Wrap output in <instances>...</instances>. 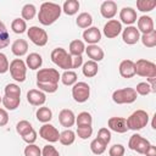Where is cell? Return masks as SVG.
<instances>
[{"label":"cell","mask_w":156,"mask_h":156,"mask_svg":"<svg viewBox=\"0 0 156 156\" xmlns=\"http://www.w3.org/2000/svg\"><path fill=\"white\" fill-rule=\"evenodd\" d=\"M62 12V9L58 4L55 2H43L39 9L38 20L43 26H50L56 22Z\"/></svg>","instance_id":"cell-1"},{"label":"cell","mask_w":156,"mask_h":156,"mask_svg":"<svg viewBox=\"0 0 156 156\" xmlns=\"http://www.w3.org/2000/svg\"><path fill=\"white\" fill-rule=\"evenodd\" d=\"M51 61L65 71H71L72 68V56L63 49L56 48L51 51Z\"/></svg>","instance_id":"cell-2"},{"label":"cell","mask_w":156,"mask_h":156,"mask_svg":"<svg viewBox=\"0 0 156 156\" xmlns=\"http://www.w3.org/2000/svg\"><path fill=\"white\" fill-rule=\"evenodd\" d=\"M126 119H127L128 129L140 130L144 127H146V124L149 123V115L144 110H136Z\"/></svg>","instance_id":"cell-3"},{"label":"cell","mask_w":156,"mask_h":156,"mask_svg":"<svg viewBox=\"0 0 156 156\" xmlns=\"http://www.w3.org/2000/svg\"><path fill=\"white\" fill-rule=\"evenodd\" d=\"M135 66V74L146 78H156V65L149 60L140 58L134 62Z\"/></svg>","instance_id":"cell-4"},{"label":"cell","mask_w":156,"mask_h":156,"mask_svg":"<svg viewBox=\"0 0 156 156\" xmlns=\"http://www.w3.org/2000/svg\"><path fill=\"white\" fill-rule=\"evenodd\" d=\"M136 93L134 90V88H122V89H117L113 91L112 94V100L118 104H132L136 100Z\"/></svg>","instance_id":"cell-5"},{"label":"cell","mask_w":156,"mask_h":156,"mask_svg":"<svg viewBox=\"0 0 156 156\" xmlns=\"http://www.w3.org/2000/svg\"><path fill=\"white\" fill-rule=\"evenodd\" d=\"M10 73L11 77L16 82H24L26 80V73H27V66L26 62L22 61L21 58H15L10 63Z\"/></svg>","instance_id":"cell-6"},{"label":"cell","mask_w":156,"mask_h":156,"mask_svg":"<svg viewBox=\"0 0 156 156\" xmlns=\"http://www.w3.org/2000/svg\"><path fill=\"white\" fill-rule=\"evenodd\" d=\"M61 76L57 69L55 68H43L39 69L37 73V82L38 83H46V84H58Z\"/></svg>","instance_id":"cell-7"},{"label":"cell","mask_w":156,"mask_h":156,"mask_svg":"<svg viewBox=\"0 0 156 156\" xmlns=\"http://www.w3.org/2000/svg\"><path fill=\"white\" fill-rule=\"evenodd\" d=\"M27 35L30 39V41L33 44H35L37 46H44V45H46L48 39H49L48 33L43 28L37 27V26L29 27V29L27 30Z\"/></svg>","instance_id":"cell-8"},{"label":"cell","mask_w":156,"mask_h":156,"mask_svg":"<svg viewBox=\"0 0 156 156\" xmlns=\"http://www.w3.org/2000/svg\"><path fill=\"white\" fill-rule=\"evenodd\" d=\"M72 96L79 104L85 102L90 96V87L85 82H77L72 85Z\"/></svg>","instance_id":"cell-9"},{"label":"cell","mask_w":156,"mask_h":156,"mask_svg":"<svg viewBox=\"0 0 156 156\" xmlns=\"http://www.w3.org/2000/svg\"><path fill=\"white\" fill-rule=\"evenodd\" d=\"M149 145H150V141L143 138L140 134H133L128 141V147L133 151H136L138 154H145Z\"/></svg>","instance_id":"cell-10"},{"label":"cell","mask_w":156,"mask_h":156,"mask_svg":"<svg viewBox=\"0 0 156 156\" xmlns=\"http://www.w3.org/2000/svg\"><path fill=\"white\" fill-rule=\"evenodd\" d=\"M39 135H40L44 140H46V141H49V143H56V141H58V138H60L58 130L56 129L55 126H52V124H50V123H44V124L40 127V129H39Z\"/></svg>","instance_id":"cell-11"},{"label":"cell","mask_w":156,"mask_h":156,"mask_svg":"<svg viewBox=\"0 0 156 156\" xmlns=\"http://www.w3.org/2000/svg\"><path fill=\"white\" fill-rule=\"evenodd\" d=\"M121 32H122V23L118 20H110L104 26V34L108 39L118 37Z\"/></svg>","instance_id":"cell-12"},{"label":"cell","mask_w":156,"mask_h":156,"mask_svg":"<svg viewBox=\"0 0 156 156\" xmlns=\"http://www.w3.org/2000/svg\"><path fill=\"white\" fill-rule=\"evenodd\" d=\"M122 39L126 44L128 45H133L136 44L138 40H140V33L136 27L134 26H128L126 29H123L122 32Z\"/></svg>","instance_id":"cell-13"},{"label":"cell","mask_w":156,"mask_h":156,"mask_svg":"<svg viewBox=\"0 0 156 156\" xmlns=\"http://www.w3.org/2000/svg\"><path fill=\"white\" fill-rule=\"evenodd\" d=\"M83 39L89 45H96L101 40V32L98 27H89L83 32Z\"/></svg>","instance_id":"cell-14"},{"label":"cell","mask_w":156,"mask_h":156,"mask_svg":"<svg viewBox=\"0 0 156 156\" xmlns=\"http://www.w3.org/2000/svg\"><path fill=\"white\" fill-rule=\"evenodd\" d=\"M108 128L116 133H126L128 130V124H127V119L123 117H111L107 122Z\"/></svg>","instance_id":"cell-15"},{"label":"cell","mask_w":156,"mask_h":156,"mask_svg":"<svg viewBox=\"0 0 156 156\" xmlns=\"http://www.w3.org/2000/svg\"><path fill=\"white\" fill-rule=\"evenodd\" d=\"M27 101L33 106H41L46 101V96L43 91L38 89H30L27 93Z\"/></svg>","instance_id":"cell-16"},{"label":"cell","mask_w":156,"mask_h":156,"mask_svg":"<svg viewBox=\"0 0 156 156\" xmlns=\"http://www.w3.org/2000/svg\"><path fill=\"white\" fill-rule=\"evenodd\" d=\"M100 12H101L102 17H105L107 20H111L117 13V4L115 1H112V0H106V1H104L101 4Z\"/></svg>","instance_id":"cell-17"},{"label":"cell","mask_w":156,"mask_h":156,"mask_svg":"<svg viewBox=\"0 0 156 156\" xmlns=\"http://www.w3.org/2000/svg\"><path fill=\"white\" fill-rule=\"evenodd\" d=\"M136 11L133 9V7H129V6H126L121 10L119 12V20L122 23L124 24H128V26H132L135 21H136Z\"/></svg>","instance_id":"cell-18"},{"label":"cell","mask_w":156,"mask_h":156,"mask_svg":"<svg viewBox=\"0 0 156 156\" xmlns=\"http://www.w3.org/2000/svg\"><path fill=\"white\" fill-rule=\"evenodd\" d=\"M58 122L61 123L62 127H66V128L72 127L76 123V116H74L73 111L68 110V108L61 110L58 113Z\"/></svg>","instance_id":"cell-19"},{"label":"cell","mask_w":156,"mask_h":156,"mask_svg":"<svg viewBox=\"0 0 156 156\" xmlns=\"http://www.w3.org/2000/svg\"><path fill=\"white\" fill-rule=\"evenodd\" d=\"M138 30L139 33L141 32L143 34H147L151 33L154 29V21L150 16H140L138 18Z\"/></svg>","instance_id":"cell-20"},{"label":"cell","mask_w":156,"mask_h":156,"mask_svg":"<svg viewBox=\"0 0 156 156\" xmlns=\"http://www.w3.org/2000/svg\"><path fill=\"white\" fill-rule=\"evenodd\" d=\"M119 74L123 78H132L135 76V66L132 60H123L119 63Z\"/></svg>","instance_id":"cell-21"},{"label":"cell","mask_w":156,"mask_h":156,"mask_svg":"<svg viewBox=\"0 0 156 156\" xmlns=\"http://www.w3.org/2000/svg\"><path fill=\"white\" fill-rule=\"evenodd\" d=\"M85 52H87V55H88V57L91 60V61H94V62H99V61H101L102 58H104V50L100 48V46H98V45H88L87 48H85Z\"/></svg>","instance_id":"cell-22"},{"label":"cell","mask_w":156,"mask_h":156,"mask_svg":"<svg viewBox=\"0 0 156 156\" xmlns=\"http://www.w3.org/2000/svg\"><path fill=\"white\" fill-rule=\"evenodd\" d=\"M11 51L16 56H23L28 51V43L24 39H17V40H15L12 43Z\"/></svg>","instance_id":"cell-23"},{"label":"cell","mask_w":156,"mask_h":156,"mask_svg":"<svg viewBox=\"0 0 156 156\" xmlns=\"http://www.w3.org/2000/svg\"><path fill=\"white\" fill-rule=\"evenodd\" d=\"M41 65H43V57L37 52L29 54L26 58V66L30 69H38L41 67Z\"/></svg>","instance_id":"cell-24"},{"label":"cell","mask_w":156,"mask_h":156,"mask_svg":"<svg viewBox=\"0 0 156 156\" xmlns=\"http://www.w3.org/2000/svg\"><path fill=\"white\" fill-rule=\"evenodd\" d=\"M82 71H83V74H84L85 77L93 78V77H95V76L98 74V72H99V66H98L96 62L89 60V61H87L85 63H83Z\"/></svg>","instance_id":"cell-25"},{"label":"cell","mask_w":156,"mask_h":156,"mask_svg":"<svg viewBox=\"0 0 156 156\" xmlns=\"http://www.w3.org/2000/svg\"><path fill=\"white\" fill-rule=\"evenodd\" d=\"M85 51V45L82 40L76 39L69 43V55L71 56H82V54Z\"/></svg>","instance_id":"cell-26"},{"label":"cell","mask_w":156,"mask_h":156,"mask_svg":"<svg viewBox=\"0 0 156 156\" xmlns=\"http://www.w3.org/2000/svg\"><path fill=\"white\" fill-rule=\"evenodd\" d=\"M35 116H37V119H38L39 122H41V123H48V122H50L51 118H52V112H51V110H50L49 107L41 106V107H39V108L37 110Z\"/></svg>","instance_id":"cell-27"},{"label":"cell","mask_w":156,"mask_h":156,"mask_svg":"<svg viewBox=\"0 0 156 156\" xmlns=\"http://www.w3.org/2000/svg\"><path fill=\"white\" fill-rule=\"evenodd\" d=\"M61 9L68 16L76 15L78 12V10H79V1H77V0H66Z\"/></svg>","instance_id":"cell-28"},{"label":"cell","mask_w":156,"mask_h":156,"mask_svg":"<svg viewBox=\"0 0 156 156\" xmlns=\"http://www.w3.org/2000/svg\"><path fill=\"white\" fill-rule=\"evenodd\" d=\"M76 23H77V26H78L79 28L87 29V28H89V27L91 26V23H93V17H91V15L88 13V12H82V13L78 15V17H77V20H76Z\"/></svg>","instance_id":"cell-29"},{"label":"cell","mask_w":156,"mask_h":156,"mask_svg":"<svg viewBox=\"0 0 156 156\" xmlns=\"http://www.w3.org/2000/svg\"><path fill=\"white\" fill-rule=\"evenodd\" d=\"M2 105L6 110H10V111H13L16 110L18 106H20V102H21V98H12V96H6L4 95L2 98Z\"/></svg>","instance_id":"cell-30"},{"label":"cell","mask_w":156,"mask_h":156,"mask_svg":"<svg viewBox=\"0 0 156 156\" xmlns=\"http://www.w3.org/2000/svg\"><path fill=\"white\" fill-rule=\"evenodd\" d=\"M58 140H60V143H61L62 145L68 146V145H71V144L74 143V140H76V134H74L73 130L66 129V130H63L62 133H60Z\"/></svg>","instance_id":"cell-31"},{"label":"cell","mask_w":156,"mask_h":156,"mask_svg":"<svg viewBox=\"0 0 156 156\" xmlns=\"http://www.w3.org/2000/svg\"><path fill=\"white\" fill-rule=\"evenodd\" d=\"M61 82L65 84V85H74L77 83V73L74 71H65L62 74H61Z\"/></svg>","instance_id":"cell-32"},{"label":"cell","mask_w":156,"mask_h":156,"mask_svg":"<svg viewBox=\"0 0 156 156\" xmlns=\"http://www.w3.org/2000/svg\"><path fill=\"white\" fill-rule=\"evenodd\" d=\"M21 13H22V20H27V21H30V20H33L34 18V16H35V13H37V9H35V6L33 5V4H26L23 7H22V11H21Z\"/></svg>","instance_id":"cell-33"},{"label":"cell","mask_w":156,"mask_h":156,"mask_svg":"<svg viewBox=\"0 0 156 156\" xmlns=\"http://www.w3.org/2000/svg\"><path fill=\"white\" fill-rule=\"evenodd\" d=\"M76 123H77V127H80V126H91L93 117H91V115L89 112L83 111V112L78 113V116L76 117Z\"/></svg>","instance_id":"cell-34"},{"label":"cell","mask_w":156,"mask_h":156,"mask_svg":"<svg viewBox=\"0 0 156 156\" xmlns=\"http://www.w3.org/2000/svg\"><path fill=\"white\" fill-rule=\"evenodd\" d=\"M156 1L155 0H138L136 1V9L141 12H150L155 9Z\"/></svg>","instance_id":"cell-35"},{"label":"cell","mask_w":156,"mask_h":156,"mask_svg":"<svg viewBox=\"0 0 156 156\" xmlns=\"http://www.w3.org/2000/svg\"><path fill=\"white\" fill-rule=\"evenodd\" d=\"M140 40H141L143 45L146 48L156 46V30H152L151 33H147V34H143L140 37Z\"/></svg>","instance_id":"cell-36"},{"label":"cell","mask_w":156,"mask_h":156,"mask_svg":"<svg viewBox=\"0 0 156 156\" xmlns=\"http://www.w3.org/2000/svg\"><path fill=\"white\" fill-rule=\"evenodd\" d=\"M90 150H91V152L95 154V155H101V154H104L105 150H106V144L102 143L100 139L95 138V139L90 143Z\"/></svg>","instance_id":"cell-37"},{"label":"cell","mask_w":156,"mask_h":156,"mask_svg":"<svg viewBox=\"0 0 156 156\" xmlns=\"http://www.w3.org/2000/svg\"><path fill=\"white\" fill-rule=\"evenodd\" d=\"M11 28L12 30L16 33V34H22L26 32L27 29V24H26V21L22 20V18H15L11 23Z\"/></svg>","instance_id":"cell-38"},{"label":"cell","mask_w":156,"mask_h":156,"mask_svg":"<svg viewBox=\"0 0 156 156\" xmlns=\"http://www.w3.org/2000/svg\"><path fill=\"white\" fill-rule=\"evenodd\" d=\"M10 44V35L5 27V24L0 21V49L6 48Z\"/></svg>","instance_id":"cell-39"},{"label":"cell","mask_w":156,"mask_h":156,"mask_svg":"<svg viewBox=\"0 0 156 156\" xmlns=\"http://www.w3.org/2000/svg\"><path fill=\"white\" fill-rule=\"evenodd\" d=\"M5 95L6 96H12V98H21V89L17 84L15 83H10L5 87L4 89Z\"/></svg>","instance_id":"cell-40"},{"label":"cell","mask_w":156,"mask_h":156,"mask_svg":"<svg viewBox=\"0 0 156 156\" xmlns=\"http://www.w3.org/2000/svg\"><path fill=\"white\" fill-rule=\"evenodd\" d=\"M33 129V127H32V124L28 122V121H26V119H22V121H20L17 124H16V130H17V133L21 135V136H23L24 134H27L29 130H32Z\"/></svg>","instance_id":"cell-41"},{"label":"cell","mask_w":156,"mask_h":156,"mask_svg":"<svg viewBox=\"0 0 156 156\" xmlns=\"http://www.w3.org/2000/svg\"><path fill=\"white\" fill-rule=\"evenodd\" d=\"M93 134V127L91 126H80L77 127V135L80 139H88Z\"/></svg>","instance_id":"cell-42"},{"label":"cell","mask_w":156,"mask_h":156,"mask_svg":"<svg viewBox=\"0 0 156 156\" xmlns=\"http://www.w3.org/2000/svg\"><path fill=\"white\" fill-rule=\"evenodd\" d=\"M134 90H135L136 94L143 95V96L149 95V94L151 93V88H150V85H149L147 82H140V83H138V84H136V88H135Z\"/></svg>","instance_id":"cell-43"},{"label":"cell","mask_w":156,"mask_h":156,"mask_svg":"<svg viewBox=\"0 0 156 156\" xmlns=\"http://www.w3.org/2000/svg\"><path fill=\"white\" fill-rule=\"evenodd\" d=\"M24 156H41V150L35 144H28L24 147Z\"/></svg>","instance_id":"cell-44"},{"label":"cell","mask_w":156,"mask_h":156,"mask_svg":"<svg viewBox=\"0 0 156 156\" xmlns=\"http://www.w3.org/2000/svg\"><path fill=\"white\" fill-rule=\"evenodd\" d=\"M98 139H100L102 143H105L106 145L111 141V132L107 129V128H100L99 129V132H98V136H96Z\"/></svg>","instance_id":"cell-45"},{"label":"cell","mask_w":156,"mask_h":156,"mask_svg":"<svg viewBox=\"0 0 156 156\" xmlns=\"http://www.w3.org/2000/svg\"><path fill=\"white\" fill-rule=\"evenodd\" d=\"M126 152V149L122 144H115L110 147L108 150V155L110 156H123Z\"/></svg>","instance_id":"cell-46"},{"label":"cell","mask_w":156,"mask_h":156,"mask_svg":"<svg viewBox=\"0 0 156 156\" xmlns=\"http://www.w3.org/2000/svg\"><path fill=\"white\" fill-rule=\"evenodd\" d=\"M37 87L43 93H55L58 88V84H46V83H38L37 82Z\"/></svg>","instance_id":"cell-47"},{"label":"cell","mask_w":156,"mask_h":156,"mask_svg":"<svg viewBox=\"0 0 156 156\" xmlns=\"http://www.w3.org/2000/svg\"><path fill=\"white\" fill-rule=\"evenodd\" d=\"M41 156H60V152L52 145H45L41 150Z\"/></svg>","instance_id":"cell-48"},{"label":"cell","mask_w":156,"mask_h":156,"mask_svg":"<svg viewBox=\"0 0 156 156\" xmlns=\"http://www.w3.org/2000/svg\"><path fill=\"white\" fill-rule=\"evenodd\" d=\"M9 67H10V63H9V60H7L6 55L0 52V74L6 73L9 71Z\"/></svg>","instance_id":"cell-49"},{"label":"cell","mask_w":156,"mask_h":156,"mask_svg":"<svg viewBox=\"0 0 156 156\" xmlns=\"http://www.w3.org/2000/svg\"><path fill=\"white\" fill-rule=\"evenodd\" d=\"M22 139H23L27 144H34V141L37 140V132H35L34 129H32V130H29L27 134H24V135L22 136Z\"/></svg>","instance_id":"cell-50"},{"label":"cell","mask_w":156,"mask_h":156,"mask_svg":"<svg viewBox=\"0 0 156 156\" xmlns=\"http://www.w3.org/2000/svg\"><path fill=\"white\" fill-rule=\"evenodd\" d=\"M9 122V115L5 108H0V127L6 126Z\"/></svg>","instance_id":"cell-51"},{"label":"cell","mask_w":156,"mask_h":156,"mask_svg":"<svg viewBox=\"0 0 156 156\" xmlns=\"http://www.w3.org/2000/svg\"><path fill=\"white\" fill-rule=\"evenodd\" d=\"M83 65V57L82 56H73L72 57V68H78Z\"/></svg>","instance_id":"cell-52"},{"label":"cell","mask_w":156,"mask_h":156,"mask_svg":"<svg viewBox=\"0 0 156 156\" xmlns=\"http://www.w3.org/2000/svg\"><path fill=\"white\" fill-rule=\"evenodd\" d=\"M144 155H146V156H156V146L152 145V144H150Z\"/></svg>","instance_id":"cell-53"},{"label":"cell","mask_w":156,"mask_h":156,"mask_svg":"<svg viewBox=\"0 0 156 156\" xmlns=\"http://www.w3.org/2000/svg\"><path fill=\"white\" fill-rule=\"evenodd\" d=\"M149 80V85L151 88V93H156V78H147Z\"/></svg>","instance_id":"cell-54"},{"label":"cell","mask_w":156,"mask_h":156,"mask_svg":"<svg viewBox=\"0 0 156 156\" xmlns=\"http://www.w3.org/2000/svg\"><path fill=\"white\" fill-rule=\"evenodd\" d=\"M1 101H2V98H1V96H0V102H1Z\"/></svg>","instance_id":"cell-55"}]
</instances>
